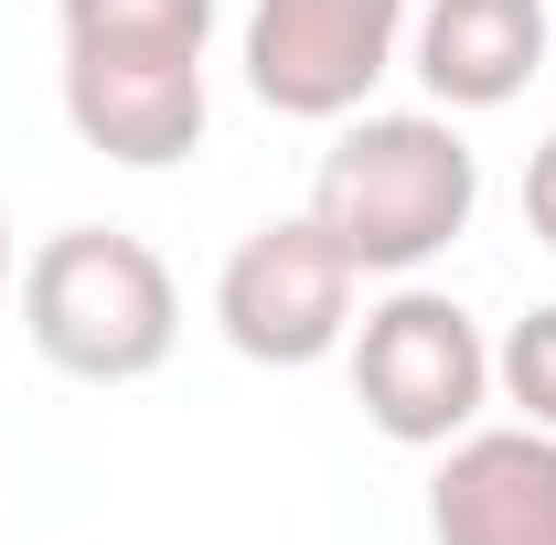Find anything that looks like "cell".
I'll list each match as a JSON object with an SVG mask.
<instances>
[{"mask_svg":"<svg viewBox=\"0 0 556 545\" xmlns=\"http://www.w3.org/2000/svg\"><path fill=\"white\" fill-rule=\"evenodd\" d=\"M471 204H482V161L450 129V107H386V118L353 107L311 182V225L364 278H417L428 257H450L471 236Z\"/></svg>","mask_w":556,"mask_h":545,"instance_id":"1","label":"cell"},{"mask_svg":"<svg viewBox=\"0 0 556 545\" xmlns=\"http://www.w3.org/2000/svg\"><path fill=\"white\" fill-rule=\"evenodd\" d=\"M22 332L75 385H139L182 342V289L161 268V246H139L118 225H65L22 257Z\"/></svg>","mask_w":556,"mask_h":545,"instance_id":"2","label":"cell"},{"mask_svg":"<svg viewBox=\"0 0 556 545\" xmlns=\"http://www.w3.org/2000/svg\"><path fill=\"white\" fill-rule=\"evenodd\" d=\"M353 396L364 417L396 439V449H450L460 428H482L492 407V342L482 321L450 300V289H386L364 321H353Z\"/></svg>","mask_w":556,"mask_h":545,"instance_id":"3","label":"cell"},{"mask_svg":"<svg viewBox=\"0 0 556 545\" xmlns=\"http://www.w3.org/2000/svg\"><path fill=\"white\" fill-rule=\"evenodd\" d=\"M353 289H364V268H353L343 246H332L311 214H278V225H257V236L225 257L214 321H225V342H236L247 364L300 375V364H321V353L353 342Z\"/></svg>","mask_w":556,"mask_h":545,"instance_id":"4","label":"cell"},{"mask_svg":"<svg viewBox=\"0 0 556 545\" xmlns=\"http://www.w3.org/2000/svg\"><path fill=\"white\" fill-rule=\"evenodd\" d=\"M407 43V0H247V86L278 118H353Z\"/></svg>","mask_w":556,"mask_h":545,"instance_id":"5","label":"cell"},{"mask_svg":"<svg viewBox=\"0 0 556 545\" xmlns=\"http://www.w3.org/2000/svg\"><path fill=\"white\" fill-rule=\"evenodd\" d=\"M65 118L118 172H172L204 150V65L172 54H65Z\"/></svg>","mask_w":556,"mask_h":545,"instance_id":"6","label":"cell"},{"mask_svg":"<svg viewBox=\"0 0 556 545\" xmlns=\"http://www.w3.org/2000/svg\"><path fill=\"white\" fill-rule=\"evenodd\" d=\"M428 545H556V439L546 428H460L428 481Z\"/></svg>","mask_w":556,"mask_h":545,"instance_id":"7","label":"cell"},{"mask_svg":"<svg viewBox=\"0 0 556 545\" xmlns=\"http://www.w3.org/2000/svg\"><path fill=\"white\" fill-rule=\"evenodd\" d=\"M407 54H417V86L450 118L514 107L546 65V0H428L407 22Z\"/></svg>","mask_w":556,"mask_h":545,"instance_id":"8","label":"cell"},{"mask_svg":"<svg viewBox=\"0 0 556 545\" xmlns=\"http://www.w3.org/2000/svg\"><path fill=\"white\" fill-rule=\"evenodd\" d=\"M65 54H172L204 65L214 43V0H54Z\"/></svg>","mask_w":556,"mask_h":545,"instance_id":"9","label":"cell"},{"mask_svg":"<svg viewBox=\"0 0 556 545\" xmlns=\"http://www.w3.org/2000/svg\"><path fill=\"white\" fill-rule=\"evenodd\" d=\"M492 385H503V407L525 417V428H546V439H556V300H535V310L503 332Z\"/></svg>","mask_w":556,"mask_h":545,"instance_id":"10","label":"cell"},{"mask_svg":"<svg viewBox=\"0 0 556 545\" xmlns=\"http://www.w3.org/2000/svg\"><path fill=\"white\" fill-rule=\"evenodd\" d=\"M525 225H535V236L556 246V139L535 150V172H525Z\"/></svg>","mask_w":556,"mask_h":545,"instance_id":"11","label":"cell"},{"mask_svg":"<svg viewBox=\"0 0 556 545\" xmlns=\"http://www.w3.org/2000/svg\"><path fill=\"white\" fill-rule=\"evenodd\" d=\"M0 289H11V225H0Z\"/></svg>","mask_w":556,"mask_h":545,"instance_id":"12","label":"cell"}]
</instances>
